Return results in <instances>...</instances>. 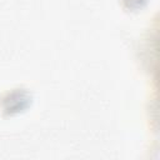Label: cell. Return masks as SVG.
<instances>
[{"mask_svg":"<svg viewBox=\"0 0 160 160\" xmlns=\"http://www.w3.org/2000/svg\"><path fill=\"white\" fill-rule=\"evenodd\" d=\"M28 101H29V94L26 91H20V89L6 94V96L2 99L4 109L10 112L19 111L28 104Z\"/></svg>","mask_w":160,"mask_h":160,"instance_id":"cell-1","label":"cell"}]
</instances>
